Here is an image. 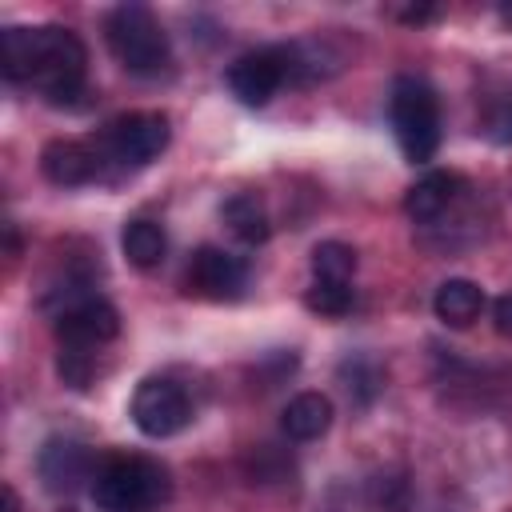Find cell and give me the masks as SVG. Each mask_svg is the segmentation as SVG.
<instances>
[{"instance_id":"cell-1","label":"cell","mask_w":512,"mask_h":512,"mask_svg":"<svg viewBox=\"0 0 512 512\" xmlns=\"http://www.w3.org/2000/svg\"><path fill=\"white\" fill-rule=\"evenodd\" d=\"M0 68L8 80H32L48 104H76L84 96L88 52L76 32L40 24V28H4L0 32Z\"/></svg>"},{"instance_id":"cell-17","label":"cell","mask_w":512,"mask_h":512,"mask_svg":"<svg viewBox=\"0 0 512 512\" xmlns=\"http://www.w3.org/2000/svg\"><path fill=\"white\" fill-rule=\"evenodd\" d=\"M356 272V248L340 244V240H324L312 248V280H328V284H352Z\"/></svg>"},{"instance_id":"cell-3","label":"cell","mask_w":512,"mask_h":512,"mask_svg":"<svg viewBox=\"0 0 512 512\" xmlns=\"http://www.w3.org/2000/svg\"><path fill=\"white\" fill-rule=\"evenodd\" d=\"M388 116L396 144L408 164H428L440 148V100L428 80L420 76H396L388 96Z\"/></svg>"},{"instance_id":"cell-15","label":"cell","mask_w":512,"mask_h":512,"mask_svg":"<svg viewBox=\"0 0 512 512\" xmlns=\"http://www.w3.org/2000/svg\"><path fill=\"white\" fill-rule=\"evenodd\" d=\"M220 216H224L228 232H232L236 240H244V244H264L268 232H272L268 212H264V204H260L252 192H236V196H228L224 208H220Z\"/></svg>"},{"instance_id":"cell-21","label":"cell","mask_w":512,"mask_h":512,"mask_svg":"<svg viewBox=\"0 0 512 512\" xmlns=\"http://www.w3.org/2000/svg\"><path fill=\"white\" fill-rule=\"evenodd\" d=\"M488 136L496 144H512V108H500L492 120H488Z\"/></svg>"},{"instance_id":"cell-11","label":"cell","mask_w":512,"mask_h":512,"mask_svg":"<svg viewBox=\"0 0 512 512\" xmlns=\"http://www.w3.org/2000/svg\"><path fill=\"white\" fill-rule=\"evenodd\" d=\"M100 152L96 144H84V140H52L44 144L40 152V172L56 184V188H80L88 180L100 176Z\"/></svg>"},{"instance_id":"cell-7","label":"cell","mask_w":512,"mask_h":512,"mask_svg":"<svg viewBox=\"0 0 512 512\" xmlns=\"http://www.w3.org/2000/svg\"><path fill=\"white\" fill-rule=\"evenodd\" d=\"M288 80V60H284V44H272V48H256V52H244L240 60H232L228 68V88L240 104L248 108H264L276 88Z\"/></svg>"},{"instance_id":"cell-14","label":"cell","mask_w":512,"mask_h":512,"mask_svg":"<svg viewBox=\"0 0 512 512\" xmlns=\"http://www.w3.org/2000/svg\"><path fill=\"white\" fill-rule=\"evenodd\" d=\"M332 424V400L324 392H300L288 400L284 416H280V428L288 440H316L324 436Z\"/></svg>"},{"instance_id":"cell-16","label":"cell","mask_w":512,"mask_h":512,"mask_svg":"<svg viewBox=\"0 0 512 512\" xmlns=\"http://www.w3.org/2000/svg\"><path fill=\"white\" fill-rule=\"evenodd\" d=\"M120 248L128 256V264L136 268H156L168 252V236L156 220H128L124 232H120Z\"/></svg>"},{"instance_id":"cell-8","label":"cell","mask_w":512,"mask_h":512,"mask_svg":"<svg viewBox=\"0 0 512 512\" xmlns=\"http://www.w3.org/2000/svg\"><path fill=\"white\" fill-rule=\"evenodd\" d=\"M116 332H120V312L100 296H84V300H76V304L56 312V340L64 348L96 352L100 344L116 340Z\"/></svg>"},{"instance_id":"cell-24","label":"cell","mask_w":512,"mask_h":512,"mask_svg":"<svg viewBox=\"0 0 512 512\" xmlns=\"http://www.w3.org/2000/svg\"><path fill=\"white\" fill-rule=\"evenodd\" d=\"M60 512H76V508H60Z\"/></svg>"},{"instance_id":"cell-9","label":"cell","mask_w":512,"mask_h":512,"mask_svg":"<svg viewBox=\"0 0 512 512\" xmlns=\"http://www.w3.org/2000/svg\"><path fill=\"white\" fill-rule=\"evenodd\" d=\"M244 280H248V268L240 256L216 248V244H204L192 252V264H188V288H196L200 296L208 300H236L244 292Z\"/></svg>"},{"instance_id":"cell-2","label":"cell","mask_w":512,"mask_h":512,"mask_svg":"<svg viewBox=\"0 0 512 512\" xmlns=\"http://www.w3.org/2000/svg\"><path fill=\"white\" fill-rule=\"evenodd\" d=\"M104 36H108V48H112L116 64L124 72L140 76V80L164 76L168 64H172L168 32L152 16V8H144V4H120V8H112L108 20H104Z\"/></svg>"},{"instance_id":"cell-13","label":"cell","mask_w":512,"mask_h":512,"mask_svg":"<svg viewBox=\"0 0 512 512\" xmlns=\"http://www.w3.org/2000/svg\"><path fill=\"white\" fill-rule=\"evenodd\" d=\"M456 192H460V176H456V172H428V176H420V180L408 188L404 212H408L416 224H428V220H436V216L456 200Z\"/></svg>"},{"instance_id":"cell-5","label":"cell","mask_w":512,"mask_h":512,"mask_svg":"<svg viewBox=\"0 0 512 512\" xmlns=\"http://www.w3.org/2000/svg\"><path fill=\"white\" fill-rule=\"evenodd\" d=\"M168 140H172V124L164 112H128L100 132L96 152L104 164L112 160L124 168H144L168 148Z\"/></svg>"},{"instance_id":"cell-18","label":"cell","mask_w":512,"mask_h":512,"mask_svg":"<svg viewBox=\"0 0 512 512\" xmlns=\"http://www.w3.org/2000/svg\"><path fill=\"white\" fill-rule=\"evenodd\" d=\"M352 300H356L352 284H328V280H312V288L304 292V304H308L312 312H320V316H344V312L352 308Z\"/></svg>"},{"instance_id":"cell-10","label":"cell","mask_w":512,"mask_h":512,"mask_svg":"<svg viewBox=\"0 0 512 512\" xmlns=\"http://www.w3.org/2000/svg\"><path fill=\"white\" fill-rule=\"evenodd\" d=\"M40 480L48 492H76L84 480H96V464H92V448L80 444V440H68V436H52L44 448H40Z\"/></svg>"},{"instance_id":"cell-19","label":"cell","mask_w":512,"mask_h":512,"mask_svg":"<svg viewBox=\"0 0 512 512\" xmlns=\"http://www.w3.org/2000/svg\"><path fill=\"white\" fill-rule=\"evenodd\" d=\"M56 372H60L64 384H72V388H88V380H92V352H88V348H64V344H60Z\"/></svg>"},{"instance_id":"cell-20","label":"cell","mask_w":512,"mask_h":512,"mask_svg":"<svg viewBox=\"0 0 512 512\" xmlns=\"http://www.w3.org/2000/svg\"><path fill=\"white\" fill-rule=\"evenodd\" d=\"M492 324H496L500 336H512V292L492 300Z\"/></svg>"},{"instance_id":"cell-23","label":"cell","mask_w":512,"mask_h":512,"mask_svg":"<svg viewBox=\"0 0 512 512\" xmlns=\"http://www.w3.org/2000/svg\"><path fill=\"white\" fill-rule=\"evenodd\" d=\"M504 20H508V24H512V4H508V8H504Z\"/></svg>"},{"instance_id":"cell-22","label":"cell","mask_w":512,"mask_h":512,"mask_svg":"<svg viewBox=\"0 0 512 512\" xmlns=\"http://www.w3.org/2000/svg\"><path fill=\"white\" fill-rule=\"evenodd\" d=\"M0 500H4V512H20V500H16V492L8 484L0 488Z\"/></svg>"},{"instance_id":"cell-12","label":"cell","mask_w":512,"mask_h":512,"mask_svg":"<svg viewBox=\"0 0 512 512\" xmlns=\"http://www.w3.org/2000/svg\"><path fill=\"white\" fill-rule=\"evenodd\" d=\"M484 288L476 284V280H464V276H452V280H444L440 288H436V296H432V308H436V316L448 324V328H468L480 312H484Z\"/></svg>"},{"instance_id":"cell-6","label":"cell","mask_w":512,"mask_h":512,"mask_svg":"<svg viewBox=\"0 0 512 512\" xmlns=\"http://www.w3.org/2000/svg\"><path fill=\"white\" fill-rule=\"evenodd\" d=\"M192 420V400L188 392L168 380V376H148L140 380V388L132 392V424L152 436V440H164V436H176L184 424Z\"/></svg>"},{"instance_id":"cell-4","label":"cell","mask_w":512,"mask_h":512,"mask_svg":"<svg viewBox=\"0 0 512 512\" xmlns=\"http://www.w3.org/2000/svg\"><path fill=\"white\" fill-rule=\"evenodd\" d=\"M100 512H148L168 496V472L148 456H116L92 480Z\"/></svg>"}]
</instances>
